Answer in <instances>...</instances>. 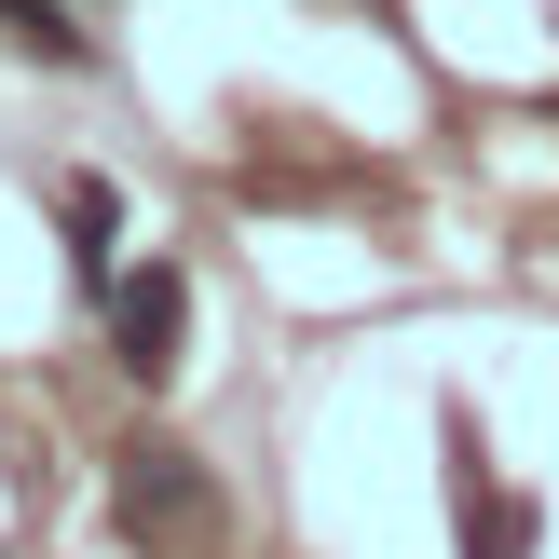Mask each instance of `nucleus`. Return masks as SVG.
<instances>
[{"mask_svg": "<svg viewBox=\"0 0 559 559\" xmlns=\"http://www.w3.org/2000/svg\"><path fill=\"white\" fill-rule=\"evenodd\" d=\"M178 342H191V273H178V260L109 273V355H123L136 382H164V369H178Z\"/></svg>", "mask_w": 559, "mask_h": 559, "instance_id": "f257e3e1", "label": "nucleus"}, {"mask_svg": "<svg viewBox=\"0 0 559 559\" xmlns=\"http://www.w3.org/2000/svg\"><path fill=\"white\" fill-rule=\"evenodd\" d=\"M109 491H123V533H151V546H191V533L218 519L205 464H191V451H164V437H136V451H123V478H109Z\"/></svg>", "mask_w": 559, "mask_h": 559, "instance_id": "f03ea898", "label": "nucleus"}, {"mask_svg": "<svg viewBox=\"0 0 559 559\" xmlns=\"http://www.w3.org/2000/svg\"><path fill=\"white\" fill-rule=\"evenodd\" d=\"M109 233H123V191L69 178V273H82V287H109Z\"/></svg>", "mask_w": 559, "mask_h": 559, "instance_id": "7ed1b4c3", "label": "nucleus"}, {"mask_svg": "<svg viewBox=\"0 0 559 559\" xmlns=\"http://www.w3.org/2000/svg\"><path fill=\"white\" fill-rule=\"evenodd\" d=\"M0 27H14L27 55H55V69H82V55H96V41L69 27V0H0Z\"/></svg>", "mask_w": 559, "mask_h": 559, "instance_id": "20e7f679", "label": "nucleus"}, {"mask_svg": "<svg viewBox=\"0 0 559 559\" xmlns=\"http://www.w3.org/2000/svg\"><path fill=\"white\" fill-rule=\"evenodd\" d=\"M464 533H478L464 559H533V519H519V506H491V478H464Z\"/></svg>", "mask_w": 559, "mask_h": 559, "instance_id": "39448f33", "label": "nucleus"}]
</instances>
